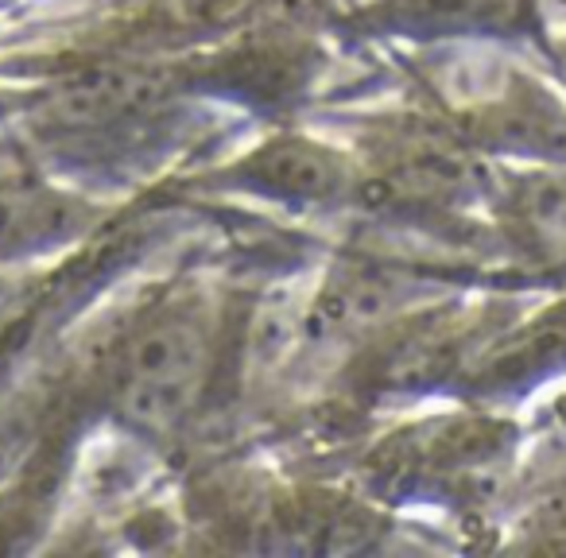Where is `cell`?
I'll return each instance as SVG.
<instances>
[{
  "instance_id": "obj_1",
  "label": "cell",
  "mask_w": 566,
  "mask_h": 558,
  "mask_svg": "<svg viewBox=\"0 0 566 558\" xmlns=\"http://www.w3.org/2000/svg\"><path fill=\"white\" fill-rule=\"evenodd\" d=\"M218 361V315L198 292L148 307L109 365V411L140 439H171L202 408Z\"/></svg>"
},
{
  "instance_id": "obj_2",
  "label": "cell",
  "mask_w": 566,
  "mask_h": 558,
  "mask_svg": "<svg viewBox=\"0 0 566 558\" xmlns=\"http://www.w3.org/2000/svg\"><path fill=\"white\" fill-rule=\"evenodd\" d=\"M102 210L82 190L17 159H0V264L48 256L82 241Z\"/></svg>"
},
{
  "instance_id": "obj_3",
  "label": "cell",
  "mask_w": 566,
  "mask_h": 558,
  "mask_svg": "<svg viewBox=\"0 0 566 558\" xmlns=\"http://www.w3.org/2000/svg\"><path fill=\"white\" fill-rule=\"evenodd\" d=\"M226 179L244 194L283 206H334L361 190L346 151L303 133H280L256 144L229 167Z\"/></svg>"
},
{
  "instance_id": "obj_4",
  "label": "cell",
  "mask_w": 566,
  "mask_h": 558,
  "mask_svg": "<svg viewBox=\"0 0 566 558\" xmlns=\"http://www.w3.org/2000/svg\"><path fill=\"white\" fill-rule=\"evenodd\" d=\"M167 97V78L136 63H102L59 82L40 102V120L48 133L86 136L113 133L120 125L148 117Z\"/></svg>"
},
{
  "instance_id": "obj_5",
  "label": "cell",
  "mask_w": 566,
  "mask_h": 558,
  "mask_svg": "<svg viewBox=\"0 0 566 558\" xmlns=\"http://www.w3.org/2000/svg\"><path fill=\"white\" fill-rule=\"evenodd\" d=\"M411 280L373 264H349L338 267L323 284L315 307H311V326L318 334H338L354 338L361 330H377L380 323L396 315L408 303Z\"/></svg>"
},
{
  "instance_id": "obj_6",
  "label": "cell",
  "mask_w": 566,
  "mask_h": 558,
  "mask_svg": "<svg viewBox=\"0 0 566 558\" xmlns=\"http://www.w3.org/2000/svg\"><path fill=\"white\" fill-rule=\"evenodd\" d=\"M496 9V0H380L373 17L396 32H462L473 28Z\"/></svg>"
},
{
  "instance_id": "obj_7",
  "label": "cell",
  "mask_w": 566,
  "mask_h": 558,
  "mask_svg": "<svg viewBox=\"0 0 566 558\" xmlns=\"http://www.w3.org/2000/svg\"><path fill=\"white\" fill-rule=\"evenodd\" d=\"M43 442V400L35 392L0 396V485L12 481Z\"/></svg>"
},
{
  "instance_id": "obj_8",
  "label": "cell",
  "mask_w": 566,
  "mask_h": 558,
  "mask_svg": "<svg viewBox=\"0 0 566 558\" xmlns=\"http://www.w3.org/2000/svg\"><path fill=\"white\" fill-rule=\"evenodd\" d=\"M256 4L260 0H156L159 17L171 28H187V32H221V28L249 17Z\"/></svg>"
}]
</instances>
